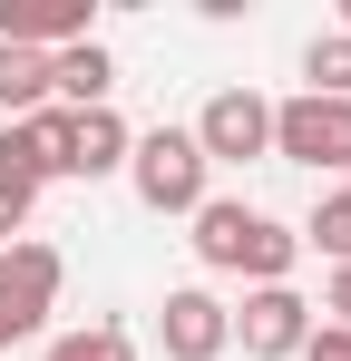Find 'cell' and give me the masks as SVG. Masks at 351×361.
Masks as SVG:
<instances>
[{
  "instance_id": "cell-1",
  "label": "cell",
  "mask_w": 351,
  "mask_h": 361,
  "mask_svg": "<svg viewBox=\"0 0 351 361\" xmlns=\"http://www.w3.org/2000/svg\"><path fill=\"white\" fill-rule=\"evenodd\" d=\"M185 225H195V264L244 274V283H292V264H302V235L273 225V215H254L244 195H205Z\"/></svg>"
},
{
  "instance_id": "cell-2",
  "label": "cell",
  "mask_w": 351,
  "mask_h": 361,
  "mask_svg": "<svg viewBox=\"0 0 351 361\" xmlns=\"http://www.w3.org/2000/svg\"><path fill=\"white\" fill-rule=\"evenodd\" d=\"M127 185H137L147 215H195L215 166H205V147L185 127H147V137H127Z\"/></svg>"
},
{
  "instance_id": "cell-3",
  "label": "cell",
  "mask_w": 351,
  "mask_h": 361,
  "mask_svg": "<svg viewBox=\"0 0 351 361\" xmlns=\"http://www.w3.org/2000/svg\"><path fill=\"white\" fill-rule=\"evenodd\" d=\"M58 283H68V264H58V244L20 235L10 254H0V361L20 352L30 332H49V312H58Z\"/></svg>"
},
{
  "instance_id": "cell-4",
  "label": "cell",
  "mask_w": 351,
  "mask_h": 361,
  "mask_svg": "<svg viewBox=\"0 0 351 361\" xmlns=\"http://www.w3.org/2000/svg\"><path fill=\"white\" fill-rule=\"evenodd\" d=\"M273 157L312 166V176H351V98H283L273 108Z\"/></svg>"
},
{
  "instance_id": "cell-5",
  "label": "cell",
  "mask_w": 351,
  "mask_h": 361,
  "mask_svg": "<svg viewBox=\"0 0 351 361\" xmlns=\"http://www.w3.org/2000/svg\"><path fill=\"white\" fill-rule=\"evenodd\" d=\"M195 147H205V166H254V157H273V98H254V88H215L195 127H185Z\"/></svg>"
},
{
  "instance_id": "cell-6",
  "label": "cell",
  "mask_w": 351,
  "mask_h": 361,
  "mask_svg": "<svg viewBox=\"0 0 351 361\" xmlns=\"http://www.w3.org/2000/svg\"><path fill=\"white\" fill-rule=\"evenodd\" d=\"M234 342H244V361H292L312 342V302L292 293V283H254L244 312H234Z\"/></svg>"
},
{
  "instance_id": "cell-7",
  "label": "cell",
  "mask_w": 351,
  "mask_h": 361,
  "mask_svg": "<svg viewBox=\"0 0 351 361\" xmlns=\"http://www.w3.org/2000/svg\"><path fill=\"white\" fill-rule=\"evenodd\" d=\"M156 342H166V361H225L234 312L205 293V283H176V293L156 302Z\"/></svg>"
},
{
  "instance_id": "cell-8",
  "label": "cell",
  "mask_w": 351,
  "mask_h": 361,
  "mask_svg": "<svg viewBox=\"0 0 351 361\" xmlns=\"http://www.w3.org/2000/svg\"><path fill=\"white\" fill-rule=\"evenodd\" d=\"M58 176H88V185L127 176V118H117V108H58Z\"/></svg>"
},
{
  "instance_id": "cell-9",
  "label": "cell",
  "mask_w": 351,
  "mask_h": 361,
  "mask_svg": "<svg viewBox=\"0 0 351 361\" xmlns=\"http://www.w3.org/2000/svg\"><path fill=\"white\" fill-rule=\"evenodd\" d=\"M0 39L10 49H78V39H98V10L88 0H0Z\"/></svg>"
},
{
  "instance_id": "cell-10",
  "label": "cell",
  "mask_w": 351,
  "mask_h": 361,
  "mask_svg": "<svg viewBox=\"0 0 351 361\" xmlns=\"http://www.w3.org/2000/svg\"><path fill=\"white\" fill-rule=\"evenodd\" d=\"M108 88H117L108 39H78V49H58V59H49V98H58V108H108Z\"/></svg>"
},
{
  "instance_id": "cell-11",
  "label": "cell",
  "mask_w": 351,
  "mask_h": 361,
  "mask_svg": "<svg viewBox=\"0 0 351 361\" xmlns=\"http://www.w3.org/2000/svg\"><path fill=\"white\" fill-rule=\"evenodd\" d=\"M49 108V49H10L0 39V118L20 127V118H39Z\"/></svg>"
},
{
  "instance_id": "cell-12",
  "label": "cell",
  "mask_w": 351,
  "mask_h": 361,
  "mask_svg": "<svg viewBox=\"0 0 351 361\" xmlns=\"http://www.w3.org/2000/svg\"><path fill=\"white\" fill-rule=\"evenodd\" d=\"M302 244H322V254H332V264H351V176L332 185V195H322V205H312V225H302Z\"/></svg>"
},
{
  "instance_id": "cell-13",
  "label": "cell",
  "mask_w": 351,
  "mask_h": 361,
  "mask_svg": "<svg viewBox=\"0 0 351 361\" xmlns=\"http://www.w3.org/2000/svg\"><path fill=\"white\" fill-rule=\"evenodd\" d=\"M39 361H137V342H127L117 322H88V332H58Z\"/></svg>"
},
{
  "instance_id": "cell-14",
  "label": "cell",
  "mask_w": 351,
  "mask_h": 361,
  "mask_svg": "<svg viewBox=\"0 0 351 361\" xmlns=\"http://www.w3.org/2000/svg\"><path fill=\"white\" fill-rule=\"evenodd\" d=\"M302 78H312V98H351V39H342V30L302 49Z\"/></svg>"
},
{
  "instance_id": "cell-15",
  "label": "cell",
  "mask_w": 351,
  "mask_h": 361,
  "mask_svg": "<svg viewBox=\"0 0 351 361\" xmlns=\"http://www.w3.org/2000/svg\"><path fill=\"white\" fill-rule=\"evenodd\" d=\"M292 361H351V332H342V322H312V342H302Z\"/></svg>"
},
{
  "instance_id": "cell-16",
  "label": "cell",
  "mask_w": 351,
  "mask_h": 361,
  "mask_svg": "<svg viewBox=\"0 0 351 361\" xmlns=\"http://www.w3.org/2000/svg\"><path fill=\"white\" fill-rule=\"evenodd\" d=\"M322 312H332V322L351 332V264H332V283H322Z\"/></svg>"
},
{
  "instance_id": "cell-17",
  "label": "cell",
  "mask_w": 351,
  "mask_h": 361,
  "mask_svg": "<svg viewBox=\"0 0 351 361\" xmlns=\"http://www.w3.org/2000/svg\"><path fill=\"white\" fill-rule=\"evenodd\" d=\"M10 244H20V225H10V215H0V254H10Z\"/></svg>"
}]
</instances>
